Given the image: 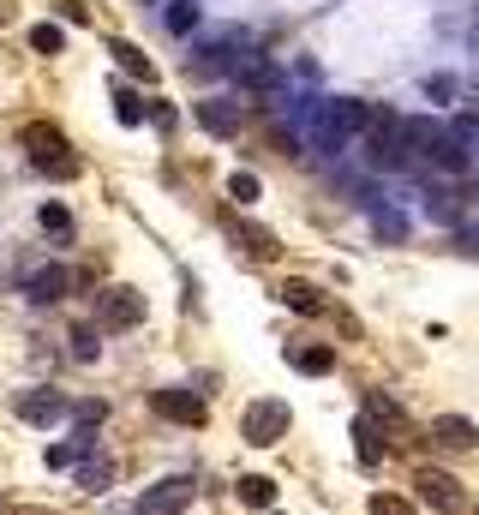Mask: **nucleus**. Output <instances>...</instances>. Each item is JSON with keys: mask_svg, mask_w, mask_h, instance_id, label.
Wrapping results in <instances>:
<instances>
[{"mask_svg": "<svg viewBox=\"0 0 479 515\" xmlns=\"http://www.w3.org/2000/svg\"><path fill=\"white\" fill-rule=\"evenodd\" d=\"M18 144H24L30 168H42L48 180H72V174H78V156H72V144H66V132H60V126L30 120V126L18 132Z\"/></svg>", "mask_w": 479, "mask_h": 515, "instance_id": "f257e3e1", "label": "nucleus"}, {"mask_svg": "<svg viewBox=\"0 0 479 515\" xmlns=\"http://www.w3.org/2000/svg\"><path fill=\"white\" fill-rule=\"evenodd\" d=\"M360 144H366V162H372V168H384V174H390V168H414V138H408V114H390V108H384V114L372 120V132H366Z\"/></svg>", "mask_w": 479, "mask_h": 515, "instance_id": "f03ea898", "label": "nucleus"}, {"mask_svg": "<svg viewBox=\"0 0 479 515\" xmlns=\"http://www.w3.org/2000/svg\"><path fill=\"white\" fill-rule=\"evenodd\" d=\"M288 426H294V414H288V402H252L246 414H240V438L252 444V450H270V444H282L288 438Z\"/></svg>", "mask_w": 479, "mask_h": 515, "instance_id": "7ed1b4c3", "label": "nucleus"}, {"mask_svg": "<svg viewBox=\"0 0 479 515\" xmlns=\"http://www.w3.org/2000/svg\"><path fill=\"white\" fill-rule=\"evenodd\" d=\"M78 288H84V276L66 270V264H30V270H24V300H36V306H60V300L78 294Z\"/></svg>", "mask_w": 479, "mask_h": 515, "instance_id": "20e7f679", "label": "nucleus"}, {"mask_svg": "<svg viewBox=\"0 0 479 515\" xmlns=\"http://www.w3.org/2000/svg\"><path fill=\"white\" fill-rule=\"evenodd\" d=\"M192 498H198V480L192 474H168V480H156L126 515H180Z\"/></svg>", "mask_w": 479, "mask_h": 515, "instance_id": "39448f33", "label": "nucleus"}, {"mask_svg": "<svg viewBox=\"0 0 479 515\" xmlns=\"http://www.w3.org/2000/svg\"><path fill=\"white\" fill-rule=\"evenodd\" d=\"M414 492H420L438 515H462V510H468L462 480H456V474H444V468H414Z\"/></svg>", "mask_w": 479, "mask_h": 515, "instance_id": "423d86ee", "label": "nucleus"}, {"mask_svg": "<svg viewBox=\"0 0 479 515\" xmlns=\"http://www.w3.org/2000/svg\"><path fill=\"white\" fill-rule=\"evenodd\" d=\"M144 294L138 288H102L96 294V318H102V330H132V324H144Z\"/></svg>", "mask_w": 479, "mask_h": 515, "instance_id": "0eeeda50", "label": "nucleus"}, {"mask_svg": "<svg viewBox=\"0 0 479 515\" xmlns=\"http://www.w3.org/2000/svg\"><path fill=\"white\" fill-rule=\"evenodd\" d=\"M12 414L24 420V426H60V420H72V402L60 396V390H24V396H12Z\"/></svg>", "mask_w": 479, "mask_h": 515, "instance_id": "6e6552de", "label": "nucleus"}, {"mask_svg": "<svg viewBox=\"0 0 479 515\" xmlns=\"http://www.w3.org/2000/svg\"><path fill=\"white\" fill-rule=\"evenodd\" d=\"M150 408H156L162 420H174V426H204V420H210V408H204V396H198V390H186V384H168V390H150Z\"/></svg>", "mask_w": 479, "mask_h": 515, "instance_id": "1a4fd4ad", "label": "nucleus"}, {"mask_svg": "<svg viewBox=\"0 0 479 515\" xmlns=\"http://www.w3.org/2000/svg\"><path fill=\"white\" fill-rule=\"evenodd\" d=\"M432 444L450 450V456H468V450H479V426L462 420V414H438L432 420Z\"/></svg>", "mask_w": 479, "mask_h": 515, "instance_id": "9d476101", "label": "nucleus"}, {"mask_svg": "<svg viewBox=\"0 0 479 515\" xmlns=\"http://www.w3.org/2000/svg\"><path fill=\"white\" fill-rule=\"evenodd\" d=\"M462 210H468V186H456V180H432L426 186V216L432 222H462Z\"/></svg>", "mask_w": 479, "mask_h": 515, "instance_id": "9b49d317", "label": "nucleus"}, {"mask_svg": "<svg viewBox=\"0 0 479 515\" xmlns=\"http://www.w3.org/2000/svg\"><path fill=\"white\" fill-rule=\"evenodd\" d=\"M222 228H228V234H234V240H240V246H246L252 258H276V252H282V240H276L270 228L246 222V216H234V210H222Z\"/></svg>", "mask_w": 479, "mask_h": 515, "instance_id": "f8f14e48", "label": "nucleus"}, {"mask_svg": "<svg viewBox=\"0 0 479 515\" xmlns=\"http://www.w3.org/2000/svg\"><path fill=\"white\" fill-rule=\"evenodd\" d=\"M360 414H366V420H378L390 438H408V408H402L390 390H366V408H360Z\"/></svg>", "mask_w": 479, "mask_h": 515, "instance_id": "ddd939ff", "label": "nucleus"}, {"mask_svg": "<svg viewBox=\"0 0 479 515\" xmlns=\"http://www.w3.org/2000/svg\"><path fill=\"white\" fill-rule=\"evenodd\" d=\"M288 366L306 378H324V372H336V348L330 342H288Z\"/></svg>", "mask_w": 479, "mask_h": 515, "instance_id": "4468645a", "label": "nucleus"}, {"mask_svg": "<svg viewBox=\"0 0 479 515\" xmlns=\"http://www.w3.org/2000/svg\"><path fill=\"white\" fill-rule=\"evenodd\" d=\"M198 126H204L210 138H234V132H240V102H222V96L198 102Z\"/></svg>", "mask_w": 479, "mask_h": 515, "instance_id": "2eb2a0df", "label": "nucleus"}, {"mask_svg": "<svg viewBox=\"0 0 479 515\" xmlns=\"http://www.w3.org/2000/svg\"><path fill=\"white\" fill-rule=\"evenodd\" d=\"M384 438H390V432H384V426H378V420H366V414H360V420H354V456H360V462H366V468H372V462H384V450H390V444H384Z\"/></svg>", "mask_w": 479, "mask_h": 515, "instance_id": "dca6fc26", "label": "nucleus"}, {"mask_svg": "<svg viewBox=\"0 0 479 515\" xmlns=\"http://www.w3.org/2000/svg\"><path fill=\"white\" fill-rule=\"evenodd\" d=\"M72 486H78V492H108V486H114V462H108V456H84V462L72 468Z\"/></svg>", "mask_w": 479, "mask_h": 515, "instance_id": "f3484780", "label": "nucleus"}, {"mask_svg": "<svg viewBox=\"0 0 479 515\" xmlns=\"http://www.w3.org/2000/svg\"><path fill=\"white\" fill-rule=\"evenodd\" d=\"M366 216H372V234H378L384 246H402V240H408V216H402V210H390V204H372Z\"/></svg>", "mask_w": 479, "mask_h": 515, "instance_id": "a211bd4d", "label": "nucleus"}, {"mask_svg": "<svg viewBox=\"0 0 479 515\" xmlns=\"http://www.w3.org/2000/svg\"><path fill=\"white\" fill-rule=\"evenodd\" d=\"M282 306L300 312V318H318V312H324V294H318L312 282H282Z\"/></svg>", "mask_w": 479, "mask_h": 515, "instance_id": "6ab92c4d", "label": "nucleus"}, {"mask_svg": "<svg viewBox=\"0 0 479 515\" xmlns=\"http://www.w3.org/2000/svg\"><path fill=\"white\" fill-rule=\"evenodd\" d=\"M234 492H240L246 510H276V480H270V474H246Z\"/></svg>", "mask_w": 479, "mask_h": 515, "instance_id": "aec40b11", "label": "nucleus"}, {"mask_svg": "<svg viewBox=\"0 0 479 515\" xmlns=\"http://www.w3.org/2000/svg\"><path fill=\"white\" fill-rule=\"evenodd\" d=\"M108 54L120 60V72H132L138 84H156V66L144 60V48H132V42H108Z\"/></svg>", "mask_w": 479, "mask_h": 515, "instance_id": "412c9836", "label": "nucleus"}, {"mask_svg": "<svg viewBox=\"0 0 479 515\" xmlns=\"http://www.w3.org/2000/svg\"><path fill=\"white\" fill-rule=\"evenodd\" d=\"M162 30H168V36L198 30V6H192V0H168V6H162Z\"/></svg>", "mask_w": 479, "mask_h": 515, "instance_id": "4be33fe9", "label": "nucleus"}, {"mask_svg": "<svg viewBox=\"0 0 479 515\" xmlns=\"http://www.w3.org/2000/svg\"><path fill=\"white\" fill-rule=\"evenodd\" d=\"M114 114H120L126 126H138V120H150V96H138V90H126V84H114Z\"/></svg>", "mask_w": 479, "mask_h": 515, "instance_id": "5701e85b", "label": "nucleus"}, {"mask_svg": "<svg viewBox=\"0 0 479 515\" xmlns=\"http://www.w3.org/2000/svg\"><path fill=\"white\" fill-rule=\"evenodd\" d=\"M66 354H72L78 366H90V360L102 354V336H96V324H78V330L66 336Z\"/></svg>", "mask_w": 479, "mask_h": 515, "instance_id": "b1692460", "label": "nucleus"}, {"mask_svg": "<svg viewBox=\"0 0 479 515\" xmlns=\"http://www.w3.org/2000/svg\"><path fill=\"white\" fill-rule=\"evenodd\" d=\"M228 198H234V204H258V198H264L258 174H252V168H234V174H228Z\"/></svg>", "mask_w": 479, "mask_h": 515, "instance_id": "393cba45", "label": "nucleus"}, {"mask_svg": "<svg viewBox=\"0 0 479 515\" xmlns=\"http://www.w3.org/2000/svg\"><path fill=\"white\" fill-rule=\"evenodd\" d=\"M42 234H54V240H72V210L66 204H42Z\"/></svg>", "mask_w": 479, "mask_h": 515, "instance_id": "a878e982", "label": "nucleus"}, {"mask_svg": "<svg viewBox=\"0 0 479 515\" xmlns=\"http://www.w3.org/2000/svg\"><path fill=\"white\" fill-rule=\"evenodd\" d=\"M60 42H66L60 24H30V48H36V54H60Z\"/></svg>", "mask_w": 479, "mask_h": 515, "instance_id": "bb28decb", "label": "nucleus"}, {"mask_svg": "<svg viewBox=\"0 0 479 515\" xmlns=\"http://www.w3.org/2000/svg\"><path fill=\"white\" fill-rule=\"evenodd\" d=\"M372 515H414V504L402 498V492H372V504H366Z\"/></svg>", "mask_w": 479, "mask_h": 515, "instance_id": "cd10ccee", "label": "nucleus"}, {"mask_svg": "<svg viewBox=\"0 0 479 515\" xmlns=\"http://www.w3.org/2000/svg\"><path fill=\"white\" fill-rule=\"evenodd\" d=\"M102 420H108V402H96V396H90V402H78V408H72V426H90V432H96V426H102Z\"/></svg>", "mask_w": 479, "mask_h": 515, "instance_id": "c85d7f7f", "label": "nucleus"}, {"mask_svg": "<svg viewBox=\"0 0 479 515\" xmlns=\"http://www.w3.org/2000/svg\"><path fill=\"white\" fill-rule=\"evenodd\" d=\"M450 246H456L462 258H479V222H456V234H450Z\"/></svg>", "mask_w": 479, "mask_h": 515, "instance_id": "c756f323", "label": "nucleus"}, {"mask_svg": "<svg viewBox=\"0 0 479 515\" xmlns=\"http://www.w3.org/2000/svg\"><path fill=\"white\" fill-rule=\"evenodd\" d=\"M456 90H462V84H456L450 72H438V78H426V96H438V102H450Z\"/></svg>", "mask_w": 479, "mask_h": 515, "instance_id": "7c9ffc66", "label": "nucleus"}, {"mask_svg": "<svg viewBox=\"0 0 479 515\" xmlns=\"http://www.w3.org/2000/svg\"><path fill=\"white\" fill-rule=\"evenodd\" d=\"M150 120H156V126H162V132H174V126H180V114H174V108H168V102H150Z\"/></svg>", "mask_w": 479, "mask_h": 515, "instance_id": "2f4dec72", "label": "nucleus"}, {"mask_svg": "<svg viewBox=\"0 0 479 515\" xmlns=\"http://www.w3.org/2000/svg\"><path fill=\"white\" fill-rule=\"evenodd\" d=\"M48 468H78V450H72V444H54V450H48Z\"/></svg>", "mask_w": 479, "mask_h": 515, "instance_id": "473e14b6", "label": "nucleus"}, {"mask_svg": "<svg viewBox=\"0 0 479 515\" xmlns=\"http://www.w3.org/2000/svg\"><path fill=\"white\" fill-rule=\"evenodd\" d=\"M54 6H60V18H78V24L90 18V6H84V0H54Z\"/></svg>", "mask_w": 479, "mask_h": 515, "instance_id": "72a5a7b5", "label": "nucleus"}, {"mask_svg": "<svg viewBox=\"0 0 479 515\" xmlns=\"http://www.w3.org/2000/svg\"><path fill=\"white\" fill-rule=\"evenodd\" d=\"M12 515H42V510H12Z\"/></svg>", "mask_w": 479, "mask_h": 515, "instance_id": "f704fd0d", "label": "nucleus"}, {"mask_svg": "<svg viewBox=\"0 0 479 515\" xmlns=\"http://www.w3.org/2000/svg\"><path fill=\"white\" fill-rule=\"evenodd\" d=\"M0 18H6V12H0Z\"/></svg>", "mask_w": 479, "mask_h": 515, "instance_id": "c9c22d12", "label": "nucleus"}, {"mask_svg": "<svg viewBox=\"0 0 479 515\" xmlns=\"http://www.w3.org/2000/svg\"><path fill=\"white\" fill-rule=\"evenodd\" d=\"M270 515H276V510H270Z\"/></svg>", "mask_w": 479, "mask_h": 515, "instance_id": "e433bc0d", "label": "nucleus"}]
</instances>
